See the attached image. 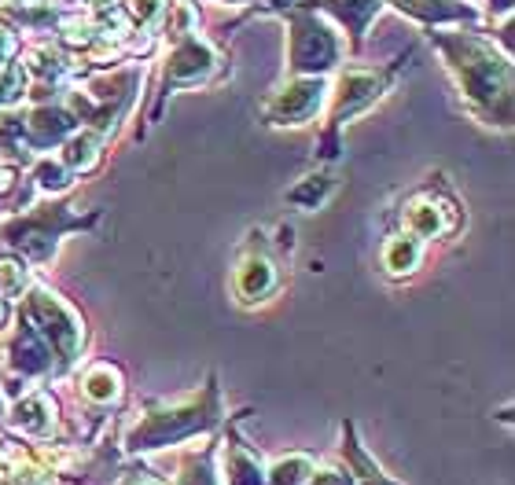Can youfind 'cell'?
I'll use <instances>...</instances> for the list:
<instances>
[{"label":"cell","instance_id":"1","mask_svg":"<svg viewBox=\"0 0 515 485\" xmlns=\"http://www.w3.org/2000/svg\"><path fill=\"white\" fill-rule=\"evenodd\" d=\"M346 452H350V460H354L361 485H398V482H390V478H383V474H379V467H372V460H368L365 452L357 449L354 441H346Z\"/></svg>","mask_w":515,"mask_h":485},{"label":"cell","instance_id":"2","mask_svg":"<svg viewBox=\"0 0 515 485\" xmlns=\"http://www.w3.org/2000/svg\"><path fill=\"white\" fill-rule=\"evenodd\" d=\"M92 147H96V140H92V136H81V140H74V144H70V162H74V166H89V162H92Z\"/></svg>","mask_w":515,"mask_h":485},{"label":"cell","instance_id":"3","mask_svg":"<svg viewBox=\"0 0 515 485\" xmlns=\"http://www.w3.org/2000/svg\"><path fill=\"white\" fill-rule=\"evenodd\" d=\"M129 12L137 15V19H151V15L159 12V0H129Z\"/></svg>","mask_w":515,"mask_h":485}]
</instances>
